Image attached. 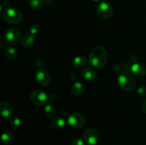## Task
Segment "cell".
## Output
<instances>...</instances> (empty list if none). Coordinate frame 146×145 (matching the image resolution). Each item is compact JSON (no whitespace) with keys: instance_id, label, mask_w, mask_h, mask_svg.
Returning a JSON list of instances; mask_svg holds the SVG:
<instances>
[{"instance_id":"obj_1","label":"cell","mask_w":146,"mask_h":145,"mask_svg":"<svg viewBox=\"0 0 146 145\" xmlns=\"http://www.w3.org/2000/svg\"><path fill=\"white\" fill-rule=\"evenodd\" d=\"M108 60L107 52L104 47L97 45L91 49L88 57L90 65L96 68H101L105 66Z\"/></svg>"},{"instance_id":"obj_2","label":"cell","mask_w":146,"mask_h":145,"mask_svg":"<svg viewBox=\"0 0 146 145\" xmlns=\"http://www.w3.org/2000/svg\"><path fill=\"white\" fill-rule=\"evenodd\" d=\"M118 86L125 91H133L135 88V81L132 74L128 71H123L118 76Z\"/></svg>"},{"instance_id":"obj_3","label":"cell","mask_w":146,"mask_h":145,"mask_svg":"<svg viewBox=\"0 0 146 145\" xmlns=\"http://www.w3.org/2000/svg\"><path fill=\"white\" fill-rule=\"evenodd\" d=\"M3 18L9 24H17L22 21L24 18L23 13L19 9L13 7L6 9L3 14Z\"/></svg>"},{"instance_id":"obj_4","label":"cell","mask_w":146,"mask_h":145,"mask_svg":"<svg viewBox=\"0 0 146 145\" xmlns=\"http://www.w3.org/2000/svg\"><path fill=\"white\" fill-rule=\"evenodd\" d=\"M114 9L112 4L107 1H101L96 7V14L102 19H108L113 16Z\"/></svg>"},{"instance_id":"obj_5","label":"cell","mask_w":146,"mask_h":145,"mask_svg":"<svg viewBox=\"0 0 146 145\" xmlns=\"http://www.w3.org/2000/svg\"><path fill=\"white\" fill-rule=\"evenodd\" d=\"M4 41L8 45H14L21 41V35L18 29L14 28H8L4 33Z\"/></svg>"},{"instance_id":"obj_6","label":"cell","mask_w":146,"mask_h":145,"mask_svg":"<svg viewBox=\"0 0 146 145\" xmlns=\"http://www.w3.org/2000/svg\"><path fill=\"white\" fill-rule=\"evenodd\" d=\"M30 99L34 105H37V106H42L48 102V97L47 94L44 91L36 89L31 92V95H30Z\"/></svg>"},{"instance_id":"obj_7","label":"cell","mask_w":146,"mask_h":145,"mask_svg":"<svg viewBox=\"0 0 146 145\" xmlns=\"http://www.w3.org/2000/svg\"><path fill=\"white\" fill-rule=\"evenodd\" d=\"M68 123L74 128H80L86 123V119L84 116L78 112L71 114L68 117Z\"/></svg>"},{"instance_id":"obj_8","label":"cell","mask_w":146,"mask_h":145,"mask_svg":"<svg viewBox=\"0 0 146 145\" xmlns=\"http://www.w3.org/2000/svg\"><path fill=\"white\" fill-rule=\"evenodd\" d=\"M84 139L87 145H96L99 140V136L96 129L88 128L84 133Z\"/></svg>"},{"instance_id":"obj_9","label":"cell","mask_w":146,"mask_h":145,"mask_svg":"<svg viewBox=\"0 0 146 145\" xmlns=\"http://www.w3.org/2000/svg\"><path fill=\"white\" fill-rule=\"evenodd\" d=\"M36 80L42 86H47L50 84L51 80V75L48 73V71L44 69H40L36 72L35 75Z\"/></svg>"},{"instance_id":"obj_10","label":"cell","mask_w":146,"mask_h":145,"mask_svg":"<svg viewBox=\"0 0 146 145\" xmlns=\"http://www.w3.org/2000/svg\"><path fill=\"white\" fill-rule=\"evenodd\" d=\"M13 107L10 102L3 101L0 104V114L4 118H10L12 117Z\"/></svg>"},{"instance_id":"obj_11","label":"cell","mask_w":146,"mask_h":145,"mask_svg":"<svg viewBox=\"0 0 146 145\" xmlns=\"http://www.w3.org/2000/svg\"><path fill=\"white\" fill-rule=\"evenodd\" d=\"M131 72L138 78H142L146 75V67L141 63H135L131 65Z\"/></svg>"},{"instance_id":"obj_12","label":"cell","mask_w":146,"mask_h":145,"mask_svg":"<svg viewBox=\"0 0 146 145\" xmlns=\"http://www.w3.org/2000/svg\"><path fill=\"white\" fill-rule=\"evenodd\" d=\"M81 75L84 79L88 81L94 80L97 77L96 71L90 67H86V68H83L81 71Z\"/></svg>"},{"instance_id":"obj_13","label":"cell","mask_w":146,"mask_h":145,"mask_svg":"<svg viewBox=\"0 0 146 145\" xmlns=\"http://www.w3.org/2000/svg\"><path fill=\"white\" fill-rule=\"evenodd\" d=\"M21 45L24 48H31L35 44V37L34 35L31 34V33L29 34H27L21 38Z\"/></svg>"},{"instance_id":"obj_14","label":"cell","mask_w":146,"mask_h":145,"mask_svg":"<svg viewBox=\"0 0 146 145\" xmlns=\"http://www.w3.org/2000/svg\"><path fill=\"white\" fill-rule=\"evenodd\" d=\"M66 122L61 117H56L51 119V126L54 129H60L65 126Z\"/></svg>"},{"instance_id":"obj_15","label":"cell","mask_w":146,"mask_h":145,"mask_svg":"<svg viewBox=\"0 0 146 145\" xmlns=\"http://www.w3.org/2000/svg\"><path fill=\"white\" fill-rule=\"evenodd\" d=\"M84 92V86H83L82 83L80 82H76L72 85L71 88V92H72L73 95L76 97L81 96Z\"/></svg>"},{"instance_id":"obj_16","label":"cell","mask_w":146,"mask_h":145,"mask_svg":"<svg viewBox=\"0 0 146 145\" xmlns=\"http://www.w3.org/2000/svg\"><path fill=\"white\" fill-rule=\"evenodd\" d=\"M14 134L11 132H9V131H7V132H4V133L1 134V143L4 144L8 145L9 144H11V142L14 140Z\"/></svg>"},{"instance_id":"obj_17","label":"cell","mask_w":146,"mask_h":145,"mask_svg":"<svg viewBox=\"0 0 146 145\" xmlns=\"http://www.w3.org/2000/svg\"><path fill=\"white\" fill-rule=\"evenodd\" d=\"M87 63V59L84 56H76L73 60L72 64L75 68H83Z\"/></svg>"},{"instance_id":"obj_18","label":"cell","mask_w":146,"mask_h":145,"mask_svg":"<svg viewBox=\"0 0 146 145\" xmlns=\"http://www.w3.org/2000/svg\"><path fill=\"white\" fill-rule=\"evenodd\" d=\"M4 55H5L6 58H8L9 60H14L18 56V52L15 48L9 47V48H6L5 51H4Z\"/></svg>"},{"instance_id":"obj_19","label":"cell","mask_w":146,"mask_h":145,"mask_svg":"<svg viewBox=\"0 0 146 145\" xmlns=\"http://www.w3.org/2000/svg\"><path fill=\"white\" fill-rule=\"evenodd\" d=\"M56 108L53 105H46L44 108V114L48 117H53L56 114Z\"/></svg>"},{"instance_id":"obj_20","label":"cell","mask_w":146,"mask_h":145,"mask_svg":"<svg viewBox=\"0 0 146 145\" xmlns=\"http://www.w3.org/2000/svg\"><path fill=\"white\" fill-rule=\"evenodd\" d=\"M29 2L30 6L33 9H40L43 6L44 0H29Z\"/></svg>"},{"instance_id":"obj_21","label":"cell","mask_w":146,"mask_h":145,"mask_svg":"<svg viewBox=\"0 0 146 145\" xmlns=\"http://www.w3.org/2000/svg\"><path fill=\"white\" fill-rule=\"evenodd\" d=\"M9 123L13 127H19L21 124V120L17 117H11L9 118Z\"/></svg>"},{"instance_id":"obj_22","label":"cell","mask_w":146,"mask_h":145,"mask_svg":"<svg viewBox=\"0 0 146 145\" xmlns=\"http://www.w3.org/2000/svg\"><path fill=\"white\" fill-rule=\"evenodd\" d=\"M40 30V26L38 24H33L32 25L30 26L29 28V31L31 34L34 35V34H36Z\"/></svg>"},{"instance_id":"obj_23","label":"cell","mask_w":146,"mask_h":145,"mask_svg":"<svg viewBox=\"0 0 146 145\" xmlns=\"http://www.w3.org/2000/svg\"><path fill=\"white\" fill-rule=\"evenodd\" d=\"M71 145H85V142L81 139L78 138H74L71 140Z\"/></svg>"},{"instance_id":"obj_24","label":"cell","mask_w":146,"mask_h":145,"mask_svg":"<svg viewBox=\"0 0 146 145\" xmlns=\"http://www.w3.org/2000/svg\"><path fill=\"white\" fill-rule=\"evenodd\" d=\"M137 93L140 97H144L146 95V87H140L137 90Z\"/></svg>"},{"instance_id":"obj_25","label":"cell","mask_w":146,"mask_h":145,"mask_svg":"<svg viewBox=\"0 0 146 145\" xmlns=\"http://www.w3.org/2000/svg\"><path fill=\"white\" fill-rule=\"evenodd\" d=\"M141 109H142V111L144 112V113L146 114V99L143 101V102L142 103V106H141Z\"/></svg>"},{"instance_id":"obj_26","label":"cell","mask_w":146,"mask_h":145,"mask_svg":"<svg viewBox=\"0 0 146 145\" xmlns=\"http://www.w3.org/2000/svg\"><path fill=\"white\" fill-rule=\"evenodd\" d=\"M92 1H100V0H92Z\"/></svg>"},{"instance_id":"obj_27","label":"cell","mask_w":146,"mask_h":145,"mask_svg":"<svg viewBox=\"0 0 146 145\" xmlns=\"http://www.w3.org/2000/svg\"><path fill=\"white\" fill-rule=\"evenodd\" d=\"M45 1H48V0H45Z\"/></svg>"}]
</instances>
